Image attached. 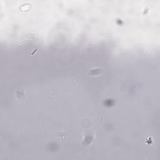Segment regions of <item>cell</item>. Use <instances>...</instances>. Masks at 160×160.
I'll list each match as a JSON object with an SVG mask.
<instances>
[{"label":"cell","instance_id":"cell-1","mask_svg":"<svg viewBox=\"0 0 160 160\" xmlns=\"http://www.w3.org/2000/svg\"><path fill=\"white\" fill-rule=\"evenodd\" d=\"M82 135V143L84 146L90 145L95 138V134L90 130L84 131Z\"/></svg>","mask_w":160,"mask_h":160}]
</instances>
